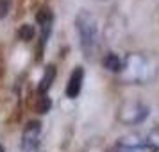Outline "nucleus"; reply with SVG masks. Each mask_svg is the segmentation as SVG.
Listing matches in <instances>:
<instances>
[{
    "instance_id": "f257e3e1",
    "label": "nucleus",
    "mask_w": 159,
    "mask_h": 152,
    "mask_svg": "<svg viewBox=\"0 0 159 152\" xmlns=\"http://www.w3.org/2000/svg\"><path fill=\"white\" fill-rule=\"evenodd\" d=\"M77 30L80 34V45H82V50L86 56H91L95 50V45H97V23L95 18L89 13L82 11L77 16Z\"/></svg>"
},
{
    "instance_id": "f03ea898",
    "label": "nucleus",
    "mask_w": 159,
    "mask_h": 152,
    "mask_svg": "<svg viewBox=\"0 0 159 152\" xmlns=\"http://www.w3.org/2000/svg\"><path fill=\"white\" fill-rule=\"evenodd\" d=\"M39 132H41V123L39 122H29L27 127L23 131L22 136V149L23 152H32L38 147V141H39Z\"/></svg>"
},
{
    "instance_id": "7ed1b4c3",
    "label": "nucleus",
    "mask_w": 159,
    "mask_h": 152,
    "mask_svg": "<svg viewBox=\"0 0 159 152\" xmlns=\"http://www.w3.org/2000/svg\"><path fill=\"white\" fill-rule=\"evenodd\" d=\"M36 20L41 27V41H39V50L45 47V43L48 41V36L52 32V23H54V15L48 7H41L38 11L36 15Z\"/></svg>"
},
{
    "instance_id": "20e7f679",
    "label": "nucleus",
    "mask_w": 159,
    "mask_h": 152,
    "mask_svg": "<svg viewBox=\"0 0 159 152\" xmlns=\"http://www.w3.org/2000/svg\"><path fill=\"white\" fill-rule=\"evenodd\" d=\"M82 81H84V68L82 66H75V70L72 72L68 84H66V97L68 99H75L79 97L80 88H82Z\"/></svg>"
},
{
    "instance_id": "39448f33",
    "label": "nucleus",
    "mask_w": 159,
    "mask_h": 152,
    "mask_svg": "<svg viewBox=\"0 0 159 152\" xmlns=\"http://www.w3.org/2000/svg\"><path fill=\"white\" fill-rule=\"evenodd\" d=\"M54 79H56V66L47 65V68H45V72H43V77H41V81H39V86H38L39 95H45L48 90H50Z\"/></svg>"
},
{
    "instance_id": "423d86ee",
    "label": "nucleus",
    "mask_w": 159,
    "mask_h": 152,
    "mask_svg": "<svg viewBox=\"0 0 159 152\" xmlns=\"http://www.w3.org/2000/svg\"><path fill=\"white\" fill-rule=\"evenodd\" d=\"M102 65H104V68H107L109 72H122V68H123L122 59L118 58L115 52H109V54H106V56H104V59H102Z\"/></svg>"
},
{
    "instance_id": "0eeeda50",
    "label": "nucleus",
    "mask_w": 159,
    "mask_h": 152,
    "mask_svg": "<svg viewBox=\"0 0 159 152\" xmlns=\"http://www.w3.org/2000/svg\"><path fill=\"white\" fill-rule=\"evenodd\" d=\"M18 36H20V39H23V41H30V39L34 38V27H32L30 23H23L22 27L18 29Z\"/></svg>"
},
{
    "instance_id": "6e6552de",
    "label": "nucleus",
    "mask_w": 159,
    "mask_h": 152,
    "mask_svg": "<svg viewBox=\"0 0 159 152\" xmlns=\"http://www.w3.org/2000/svg\"><path fill=\"white\" fill-rule=\"evenodd\" d=\"M50 108H52V100L48 97L41 95V97H39V102H38V106H36V111L38 113H48Z\"/></svg>"
},
{
    "instance_id": "1a4fd4ad",
    "label": "nucleus",
    "mask_w": 159,
    "mask_h": 152,
    "mask_svg": "<svg viewBox=\"0 0 159 152\" xmlns=\"http://www.w3.org/2000/svg\"><path fill=\"white\" fill-rule=\"evenodd\" d=\"M7 11H9V0H0V18H4L7 15Z\"/></svg>"
},
{
    "instance_id": "9d476101",
    "label": "nucleus",
    "mask_w": 159,
    "mask_h": 152,
    "mask_svg": "<svg viewBox=\"0 0 159 152\" xmlns=\"http://www.w3.org/2000/svg\"><path fill=\"white\" fill-rule=\"evenodd\" d=\"M0 152H6V150H4V147H2V145H0Z\"/></svg>"
}]
</instances>
